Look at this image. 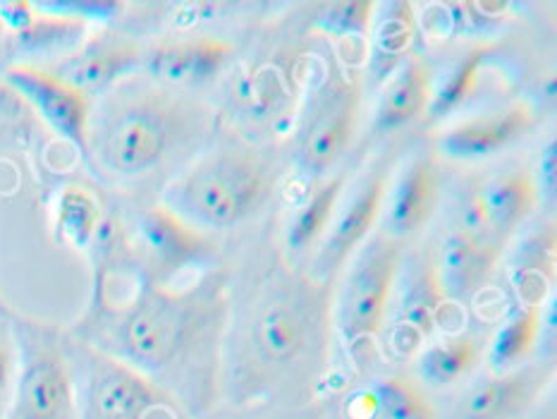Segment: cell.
<instances>
[{
	"label": "cell",
	"mask_w": 557,
	"mask_h": 419,
	"mask_svg": "<svg viewBox=\"0 0 557 419\" xmlns=\"http://www.w3.org/2000/svg\"><path fill=\"white\" fill-rule=\"evenodd\" d=\"M209 130L206 108L163 82L127 77L91 106L87 149L101 173L137 180L191 151Z\"/></svg>",
	"instance_id": "6da1fadb"
},
{
	"label": "cell",
	"mask_w": 557,
	"mask_h": 419,
	"mask_svg": "<svg viewBox=\"0 0 557 419\" xmlns=\"http://www.w3.org/2000/svg\"><path fill=\"white\" fill-rule=\"evenodd\" d=\"M325 343V309L311 283H277L257 297L235 345V386L271 391L295 377Z\"/></svg>",
	"instance_id": "7a4b0ae2"
},
{
	"label": "cell",
	"mask_w": 557,
	"mask_h": 419,
	"mask_svg": "<svg viewBox=\"0 0 557 419\" xmlns=\"http://www.w3.org/2000/svg\"><path fill=\"white\" fill-rule=\"evenodd\" d=\"M215 319L218 303L201 291L151 287L123 309L111 333L113 343L103 353L151 377L185 359Z\"/></svg>",
	"instance_id": "3957f363"
},
{
	"label": "cell",
	"mask_w": 557,
	"mask_h": 419,
	"mask_svg": "<svg viewBox=\"0 0 557 419\" xmlns=\"http://www.w3.org/2000/svg\"><path fill=\"white\" fill-rule=\"evenodd\" d=\"M275 187L269 161L253 149L203 153L165 187L161 204L199 227H230L257 213Z\"/></svg>",
	"instance_id": "277c9868"
},
{
	"label": "cell",
	"mask_w": 557,
	"mask_h": 419,
	"mask_svg": "<svg viewBox=\"0 0 557 419\" xmlns=\"http://www.w3.org/2000/svg\"><path fill=\"white\" fill-rule=\"evenodd\" d=\"M403 269V249L391 235H379L359 251L341 297V331L347 345L381 333L387 305Z\"/></svg>",
	"instance_id": "5b68a950"
},
{
	"label": "cell",
	"mask_w": 557,
	"mask_h": 419,
	"mask_svg": "<svg viewBox=\"0 0 557 419\" xmlns=\"http://www.w3.org/2000/svg\"><path fill=\"white\" fill-rule=\"evenodd\" d=\"M361 82L352 72L337 75L317 94L301 120L297 137V163L311 177H321L341 161L359 125Z\"/></svg>",
	"instance_id": "8992f818"
},
{
	"label": "cell",
	"mask_w": 557,
	"mask_h": 419,
	"mask_svg": "<svg viewBox=\"0 0 557 419\" xmlns=\"http://www.w3.org/2000/svg\"><path fill=\"white\" fill-rule=\"evenodd\" d=\"M462 321L459 305L443 291L438 269L431 259H417L405 275L403 293L395 309L391 345L399 355H417L426 347L435 331H450V323Z\"/></svg>",
	"instance_id": "52a82bcc"
},
{
	"label": "cell",
	"mask_w": 557,
	"mask_h": 419,
	"mask_svg": "<svg viewBox=\"0 0 557 419\" xmlns=\"http://www.w3.org/2000/svg\"><path fill=\"white\" fill-rule=\"evenodd\" d=\"M75 379L65 355L51 345H36L17 369L15 393L5 419H75Z\"/></svg>",
	"instance_id": "ba28073f"
},
{
	"label": "cell",
	"mask_w": 557,
	"mask_h": 419,
	"mask_svg": "<svg viewBox=\"0 0 557 419\" xmlns=\"http://www.w3.org/2000/svg\"><path fill=\"white\" fill-rule=\"evenodd\" d=\"M5 82L39 113L60 137L87 149L94 99L72 87L53 70L36 63H17L5 70Z\"/></svg>",
	"instance_id": "9c48e42d"
},
{
	"label": "cell",
	"mask_w": 557,
	"mask_h": 419,
	"mask_svg": "<svg viewBox=\"0 0 557 419\" xmlns=\"http://www.w3.org/2000/svg\"><path fill=\"white\" fill-rule=\"evenodd\" d=\"M171 407L173 398L149 374L117 357L96 355L89 377L94 419H151Z\"/></svg>",
	"instance_id": "30bf717a"
},
{
	"label": "cell",
	"mask_w": 557,
	"mask_h": 419,
	"mask_svg": "<svg viewBox=\"0 0 557 419\" xmlns=\"http://www.w3.org/2000/svg\"><path fill=\"white\" fill-rule=\"evenodd\" d=\"M139 235L161 273H177L215 255V243L203 227L189 223L161 201L141 213Z\"/></svg>",
	"instance_id": "8fae6325"
},
{
	"label": "cell",
	"mask_w": 557,
	"mask_h": 419,
	"mask_svg": "<svg viewBox=\"0 0 557 419\" xmlns=\"http://www.w3.org/2000/svg\"><path fill=\"white\" fill-rule=\"evenodd\" d=\"M233 56V44L218 36H194V39L165 41L144 56L149 77L168 87H185L213 79Z\"/></svg>",
	"instance_id": "7c38bea8"
},
{
	"label": "cell",
	"mask_w": 557,
	"mask_h": 419,
	"mask_svg": "<svg viewBox=\"0 0 557 419\" xmlns=\"http://www.w3.org/2000/svg\"><path fill=\"white\" fill-rule=\"evenodd\" d=\"M498 239H483L465 231H455L447 235L441 259L435 261L443 291L453 303L462 305L474 299L500 261Z\"/></svg>",
	"instance_id": "4fadbf2b"
},
{
	"label": "cell",
	"mask_w": 557,
	"mask_h": 419,
	"mask_svg": "<svg viewBox=\"0 0 557 419\" xmlns=\"http://www.w3.org/2000/svg\"><path fill=\"white\" fill-rule=\"evenodd\" d=\"M534 127V108L519 101L495 111L491 115H479L465 120L441 139V151L453 159H483L505 147Z\"/></svg>",
	"instance_id": "5bb4252c"
},
{
	"label": "cell",
	"mask_w": 557,
	"mask_h": 419,
	"mask_svg": "<svg viewBox=\"0 0 557 419\" xmlns=\"http://www.w3.org/2000/svg\"><path fill=\"white\" fill-rule=\"evenodd\" d=\"M387 195V171L385 168H379L364 177V183L359 185L357 195L349 199L345 211L341 213V219L335 221L333 231L325 239V245L321 249L319 263L323 271L337 269L341 263L352 255V251L364 243L369 237L371 227L379 221V215L383 211Z\"/></svg>",
	"instance_id": "9a60e30c"
},
{
	"label": "cell",
	"mask_w": 557,
	"mask_h": 419,
	"mask_svg": "<svg viewBox=\"0 0 557 419\" xmlns=\"http://www.w3.org/2000/svg\"><path fill=\"white\" fill-rule=\"evenodd\" d=\"M144 63V51L135 44H106L94 46L77 56H70L51 65L58 77L70 82L84 94H103L115 84L135 75V70Z\"/></svg>",
	"instance_id": "2e32d148"
},
{
	"label": "cell",
	"mask_w": 557,
	"mask_h": 419,
	"mask_svg": "<svg viewBox=\"0 0 557 419\" xmlns=\"http://www.w3.org/2000/svg\"><path fill=\"white\" fill-rule=\"evenodd\" d=\"M546 377L534 367H517L476 381L462 403L465 419H510L536 398Z\"/></svg>",
	"instance_id": "e0dca14e"
},
{
	"label": "cell",
	"mask_w": 557,
	"mask_h": 419,
	"mask_svg": "<svg viewBox=\"0 0 557 419\" xmlns=\"http://www.w3.org/2000/svg\"><path fill=\"white\" fill-rule=\"evenodd\" d=\"M438 197L441 177L433 159L421 156V159L411 161L393 189L391 211H387V235L397 239L421 231L438 207Z\"/></svg>",
	"instance_id": "ac0fdd59"
},
{
	"label": "cell",
	"mask_w": 557,
	"mask_h": 419,
	"mask_svg": "<svg viewBox=\"0 0 557 419\" xmlns=\"http://www.w3.org/2000/svg\"><path fill=\"white\" fill-rule=\"evenodd\" d=\"M433 72L426 58L411 53L393 70V79L383 89L375 125L381 130H397L409 123L431 108L433 101Z\"/></svg>",
	"instance_id": "d6986e66"
},
{
	"label": "cell",
	"mask_w": 557,
	"mask_h": 419,
	"mask_svg": "<svg viewBox=\"0 0 557 419\" xmlns=\"http://www.w3.org/2000/svg\"><path fill=\"white\" fill-rule=\"evenodd\" d=\"M557 231L555 223L541 225L531 233L517 251L512 283L522 303L529 307H541L555 285V255H557Z\"/></svg>",
	"instance_id": "ffe728a7"
},
{
	"label": "cell",
	"mask_w": 557,
	"mask_h": 419,
	"mask_svg": "<svg viewBox=\"0 0 557 419\" xmlns=\"http://www.w3.org/2000/svg\"><path fill=\"white\" fill-rule=\"evenodd\" d=\"M483 204H486L493 235H507L527 221L539 204L536 177L524 171L495 177L481 187Z\"/></svg>",
	"instance_id": "44dd1931"
},
{
	"label": "cell",
	"mask_w": 557,
	"mask_h": 419,
	"mask_svg": "<svg viewBox=\"0 0 557 419\" xmlns=\"http://www.w3.org/2000/svg\"><path fill=\"white\" fill-rule=\"evenodd\" d=\"M481 359V343L467 333H447L445 338L426 345L419 355L421 379L435 389L467 377Z\"/></svg>",
	"instance_id": "7402d4cb"
},
{
	"label": "cell",
	"mask_w": 557,
	"mask_h": 419,
	"mask_svg": "<svg viewBox=\"0 0 557 419\" xmlns=\"http://www.w3.org/2000/svg\"><path fill=\"white\" fill-rule=\"evenodd\" d=\"M53 215L58 239L75 249L91 247L94 237L103 223V209L99 197L82 185H67L60 189Z\"/></svg>",
	"instance_id": "603a6c76"
},
{
	"label": "cell",
	"mask_w": 557,
	"mask_h": 419,
	"mask_svg": "<svg viewBox=\"0 0 557 419\" xmlns=\"http://www.w3.org/2000/svg\"><path fill=\"white\" fill-rule=\"evenodd\" d=\"M541 323H543V309L529 307V305H522L510 319H507L505 326L495 333V338L491 343V353H488L495 374L512 371L527 362L531 353L536 350Z\"/></svg>",
	"instance_id": "cb8c5ba5"
},
{
	"label": "cell",
	"mask_w": 557,
	"mask_h": 419,
	"mask_svg": "<svg viewBox=\"0 0 557 419\" xmlns=\"http://www.w3.org/2000/svg\"><path fill=\"white\" fill-rule=\"evenodd\" d=\"M417 36V15L411 3H391L381 17L373 36V70L379 77L391 72L409 56V46Z\"/></svg>",
	"instance_id": "d4e9b609"
},
{
	"label": "cell",
	"mask_w": 557,
	"mask_h": 419,
	"mask_svg": "<svg viewBox=\"0 0 557 419\" xmlns=\"http://www.w3.org/2000/svg\"><path fill=\"white\" fill-rule=\"evenodd\" d=\"M345 189V175H335L325 180L323 185L311 192L309 199L301 204L293 225L287 233V245L293 251H307L311 245H317L321 235L329 231L337 201Z\"/></svg>",
	"instance_id": "484cf974"
},
{
	"label": "cell",
	"mask_w": 557,
	"mask_h": 419,
	"mask_svg": "<svg viewBox=\"0 0 557 419\" xmlns=\"http://www.w3.org/2000/svg\"><path fill=\"white\" fill-rule=\"evenodd\" d=\"M287 87L283 77L269 67L249 72L235 84V99L249 123H273L287 103Z\"/></svg>",
	"instance_id": "4316f807"
},
{
	"label": "cell",
	"mask_w": 557,
	"mask_h": 419,
	"mask_svg": "<svg viewBox=\"0 0 557 419\" xmlns=\"http://www.w3.org/2000/svg\"><path fill=\"white\" fill-rule=\"evenodd\" d=\"M369 395L381 419H438L426 393L405 377L379 379Z\"/></svg>",
	"instance_id": "83f0119b"
},
{
	"label": "cell",
	"mask_w": 557,
	"mask_h": 419,
	"mask_svg": "<svg viewBox=\"0 0 557 419\" xmlns=\"http://www.w3.org/2000/svg\"><path fill=\"white\" fill-rule=\"evenodd\" d=\"M87 29V22L72 15H63V12H51L36 5L34 20L15 34L17 44L29 53H46L55 51V48H65L75 44L79 36Z\"/></svg>",
	"instance_id": "f1b7e54d"
},
{
	"label": "cell",
	"mask_w": 557,
	"mask_h": 419,
	"mask_svg": "<svg viewBox=\"0 0 557 419\" xmlns=\"http://www.w3.org/2000/svg\"><path fill=\"white\" fill-rule=\"evenodd\" d=\"M486 58H488V46H476L471 48L462 60H459L457 67L450 72V77H447L443 82V87L433 94V101L429 108L433 118H441L455 111V108L462 106L469 96L474 94L481 67L486 63Z\"/></svg>",
	"instance_id": "f546056e"
},
{
	"label": "cell",
	"mask_w": 557,
	"mask_h": 419,
	"mask_svg": "<svg viewBox=\"0 0 557 419\" xmlns=\"http://www.w3.org/2000/svg\"><path fill=\"white\" fill-rule=\"evenodd\" d=\"M375 3L369 0H349V3H333L325 8L321 24L337 34H369Z\"/></svg>",
	"instance_id": "4dcf8cb0"
},
{
	"label": "cell",
	"mask_w": 557,
	"mask_h": 419,
	"mask_svg": "<svg viewBox=\"0 0 557 419\" xmlns=\"http://www.w3.org/2000/svg\"><path fill=\"white\" fill-rule=\"evenodd\" d=\"M17 353L15 345L8 338L5 333H0V419L8 417L10 403H12V393H15V383H17Z\"/></svg>",
	"instance_id": "1f68e13d"
},
{
	"label": "cell",
	"mask_w": 557,
	"mask_h": 419,
	"mask_svg": "<svg viewBox=\"0 0 557 419\" xmlns=\"http://www.w3.org/2000/svg\"><path fill=\"white\" fill-rule=\"evenodd\" d=\"M557 141L553 139L546 149L541 153V161H539V195H548L550 199L555 197V187H557Z\"/></svg>",
	"instance_id": "d6a6232c"
},
{
	"label": "cell",
	"mask_w": 557,
	"mask_h": 419,
	"mask_svg": "<svg viewBox=\"0 0 557 419\" xmlns=\"http://www.w3.org/2000/svg\"><path fill=\"white\" fill-rule=\"evenodd\" d=\"M465 12H469L471 22L486 24V22H498L507 15L510 5L507 3H495V0H486V3H465Z\"/></svg>",
	"instance_id": "836d02e7"
},
{
	"label": "cell",
	"mask_w": 557,
	"mask_h": 419,
	"mask_svg": "<svg viewBox=\"0 0 557 419\" xmlns=\"http://www.w3.org/2000/svg\"><path fill=\"white\" fill-rule=\"evenodd\" d=\"M3 34H5V27H3V20H0V39H3Z\"/></svg>",
	"instance_id": "e575fe53"
}]
</instances>
